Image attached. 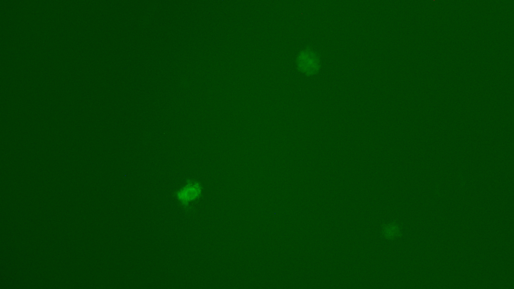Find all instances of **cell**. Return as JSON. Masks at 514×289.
Wrapping results in <instances>:
<instances>
[{
	"mask_svg": "<svg viewBox=\"0 0 514 289\" xmlns=\"http://www.w3.org/2000/svg\"><path fill=\"white\" fill-rule=\"evenodd\" d=\"M203 187L200 183L193 179H188L185 183L174 193L179 204L187 209L190 205L198 201L202 196Z\"/></svg>",
	"mask_w": 514,
	"mask_h": 289,
	"instance_id": "cell-2",
	"label": "cell"
},
{
	"mask_svg": "<svg viewBox=\"0 0 514 289\" xmlns=\"http://www.w3.org/2000/svg\"><path fill=\"white\" fill-rule=\"evenodd\" d=\"M381 234L384 238L393 240L402 235V228L396 221L383 224L381 228Z\"/></svg>",
	"mask_w": 514,
	"mask_h": 289,
	"instance_id": "cell-3",
	"label": "cell"
},
{
	"mask_svg": "<svg viewBox=\"0 0 514 289\" xmlns=\"http://www.w3.org/2000/svg\"><path fill=\"white\" fill-rule=\"evenodd\" d=\"M297 70L306 76L318 73L321 68L320 57L318 53L309 47L301 50L296 59Z\"/></svg>",
	"mask_w": 514,
	"mask_h": 289,
	"instance_id": "cell-1",
	"label": "cell"
}]
</instances>
